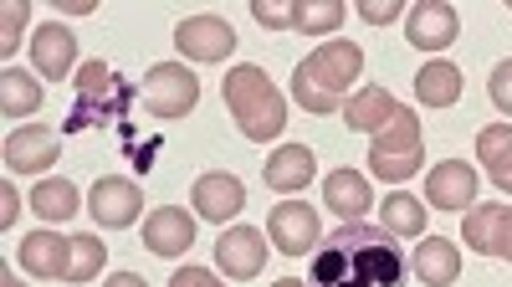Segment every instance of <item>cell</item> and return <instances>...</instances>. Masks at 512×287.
<instances>
[{"label":"cell","mask_w":512,"mask_h":287,"mask_svg":"<svg viewBox=\"0 0 512 287\" xmlns=\"http://www.w3.org/2000/svg\"><path fill=\"white\" fill-rule=\"evenodd\" d=\"M405 277H410L405 246L369 221H344L333 236H323L308 267V287H405Z\"/></svg>","instance_id":"1"},{"label":"cell","mask_w":512,"mask_h":287,"mask_svg":"<svg viewBox=\"0 0 512 287\" xmlns=\"http://www.w3.org/2000/svg\"><path fill=\"white\" fill-rule=\"evenodd\" d=\"M364 72V52L359 41H323L318 52H308L292 72V98L308 113H338L344 108L349 82H359Z\"/></svg>","instance_id":"2"},{"label":"cell","mask_w":512,"mask_h":287,"mask_svg":"<svg viewBox=\"0 0 512 287\" xmlns=\"http://www.w3.org/2000/svg\"><path fill=\"white\" fill-rule=\"evenodd\" d=\"M221 93H226V108L231 118L241 123V134L256 139V144H267L287 129V98L272 88V77L262 67H231L226 82H221Z\"/></svg>","instance_id":"3"},{"label":"cell","mask_w":512,"mask_h":287,"mask_svg":"<svg viewBox=\"0 0 512 287\" xmlns=\"http://www.w3.org/2000/svg\"><path fill=\"white\" fill-rule=\"evenodd\" d=\"M128 98H134V88H128L118 72H108L103 62L77 67V108L67 113L62 129L82 134V129H103V123H123Z\"/></svg>","instance_id":"4"},{"label":"cell","mask_w":512,"mask_h":287,"mask_svg":"<svg viewBox=\"0 0 512 287\" xmlns=\"http://www.w3.org/2000/svg\"><path fill=\"white\" fill-rule=\"evenodd\" d=\"M420 164H425V154H420V123H415L410 108H395V118L384 123V129L374 134V144H369V170L379 180L400 185V180H410L420 170Z\"/></svg>","instance_id":"5"},{"label":"cell","mask_w":512,"mask_h":287,"mask_svg":"<svg viewBox=\"0 0 512 287\" xmlns=\"http://www.w3.org/2000/svg\"><path fill=\"white\" fill-rule=\"evenodd\" d=\"M144 108L154 118H185L195 103H200V77L185 67V62H154L144 72Z\"/></svg>","instance_id":"6"},{"label":"cell","mask_w":512,"mask_h":287,"mask_svg":"<svg viewBox=\"0 0 512 287\" xmlns=\"http://www.w3.org/2000/svg\"><path fill=\"white\" fill-rule=\"evenodd\" d=\"M175 47L190 62H226L236 52V31L226 16H185L175 26Z\"/></svg>","instance_id":"7"},{"label":"cell","mask_w":512,"mask_h":287,"mask_svg":"<svg viewBox=\"0 0 512 287\" xmlns=\"http://www.w3.org/2000/svg\"><path fill=\"white\" fill-rule=\"evenodd\" d=\"M267 236H272V246H277L282 257H308V246H318V241H323L313 205H303V200H282V205H272V216H267Z\"/></svg>","instance_id":"8"},{"label":"cell","mask_w":512,"mask_h":287,"mask_svg":"<svg viewBox=\"0 0 512 287\" xmlns=\"http://www.w3.org/2000/svg\"><path fill=\"white\" fill-rule=\"evenodd\" d=\"M461 236L472 252L512 262V205H472L461 221Z\"/></svg>","instance_id":"9"},{"label":"cell","mask_w":512,"mask_h":287,"mask_svg":"<svg viewBox=\"0 0 512 287\" xmlns=\"http://www.w3.org/2000/svg\"><path fill=\"white\" fill-rule=\"evenodd\" d=\"M216 262L231 282H251L256 272L267 267V236L256 226H231L216 236Z\"/></svg>","instance_id":"10"},{"label":"cell","mask_w":512,"mask_h":287,"mask_svg":"<svg viewBox=\"0 0 512 287\" xmlns=\"http://www.w3.org/2000/svg\"><path fill=\"white\" fill-rule=\"evenodd\" d=\"M461 31V16L456 6H446V0H420V6L405 16V41L420 52H446L451 41Z\"/></svg>","instance_id":"11"},{"label":"cell","mask_w":512,"mask_h":287,"mask_svg":"<svg viewBox=\"0 0 512 287\" xmlns=\"http://www.w3.org/2000/svg\"><path fill=\"white\" fill-rule=\"evenodd\" d=\"M93 221L98 226H108V231H118V226H134L139 216H144V195H139V185L134 180H123V175H103L98 185H93Z\"/></svg>","instance_id":"12"},{"label":"cell","mask_w":512,"mask_h":287,"mask_svg":"<svg viewBox=\"0 0 512 287\" xmlns=\"http://www.w3.org/2000/svg\"><path fill=\"white\" fill-rule=\"evenodd\" d=\"M190 205H195V216H200V221H216V226L226 231V221L241 216V205H246V185H241L236 175H226V170L200 175L195 190H190Z\"/></svg>","instance_id":"13"},{"label":"cell","mask_w":512,"mask_h":287,"mask_svg":"<svg viewBox=\"0 0 512 287\" xmlns=\"http://www.w3.org/2000/svg\"><path fill=\"white\" fill-rule=\"evenodd\" d=\"M425 200H431L436 211H466V205H477V170L466 159L436 164V170L425 175Z\"/></svg>","instance_id":"14"},{"label":"cell","mask_w":512,"mask_h":287,"mask_svg":"<svg viewBox=\"0 0 512 287\" xmlns=\"http://www.w3.org/2000/svg\"><path fill=\"white\" fill-rule=\"evenodd\" d=\"M57 154H62V134L47 129V123H26L6 139V164L21 175H41L47 164H57Z\"/></svg>","instance_id":"15"},{"label":"cell","mask_w":512,"mask_h":287,"mask_svg":"<svg viewBox=\"0 0 512 287\" xmlns=\"http://www.w3.org/2000/svg\"><path fill=\"white\" fill-rule=\"evenodd\" d=\"M144 246L154 257H180L195 246V216L180 211V205H159V211L144 216Z\"/></svg>","instance_id":"16"},{"label":"cell","mask_w":512,"mask_h":287,"mask_svg":"<svg viewBox=\"0 0 512 287\" xmlns=\"http://www.w3.org/2000/svg\"><path fill=\"white\" fill-rule=\"evenodd\" d=\"M31 62H36V72L41 77H52V82H62L72 67H77V36L62 26V21H47L36 36H31Z\"/></svg>","instance_id":"17"},{"label":"cell","mask_w":512,"mask_h":287,"mask_svg":"<svg viewBox=\"0 0 512 287\" xmlns=\"http://www.w3.org/2000/svg\"><path fill=\"white\" fill-rule=\"evenodd\" d=\"M313 170H318V159H313L308 144H282V149H272V159L262 164V180H267V190L292 195V190H308Z\"/></svg>","instance_id":"18"},{"label":"cell","mask_w":512,"mask_h":287,"mask_svg":"<svg viewBox=\"0 0 512 287\" xmlns=\"http://www.w3.org/2000/svg\"><path fill=\"white\" fill-rule=\"evenodd\" d=\"M410 272L425 282V287H451L461 277V252L446 241V236H425L410 257Z\"/></svg>","instance_id":"19"},{"label":"cell","mask_w":512,"mask_h":287,"mask_svg":"<svg viewBox=\"0 0 512 287\" xmlns=\"http://www.w3.org/2000/svg\"><path fill=\"white\" fill-rule=\"evenodd\" d=\"M323 205H328L333 216H344V221H364V211L374 205L369 180H364L359 170H333V175L323 180Z\"/></svg>","instance_id":"20"},{"label":"cell","mask_w":512,"mask_h":287,"mask_svg":"<svg viewBox=\"0 0 512 287\" xmlns=\"http://www.w3.org/2000/svg\"><path fill=\"white\" fill-rule=\"evenodd\" d=\"M67 246L72 241H62L57 231H31V236H21V267L31 277H62L67 272Z\"/></svg>","instance_id":"21"},{"label":"cell","mask_w":512,"mask_h":287,"mask_svg":"<svg viewBox=\"0 0 512 287\" xmlns=\"http://www.w3.org/2000/svg\"><path fill=\"white\" fill-rule=\"evenodd\" d=\"M415 98L425 103V108H451L456 98H461V67L456 62H425L420 72H415Z\"/></svg>","instance_id":"22"},{"label":"cell","mask_w":512,"mask_h":287,"mask_svg":"<svg viewBox=\"0 0 512 287\" xmlns=\"http://www.w3.org/2000/svg\"><path fill=\"white\" fill-rule=\"evenodd\" d=\"M395 108H400V103L384 93V88H359V93L344 103V123H349V129H359V134H379L384 123L395 118Z\"/></svg>","instance_id":"23"},{"label":"cell","mask_w":512,"mask_h":287,"mask_svg":"<svg viewBox=\"0 0 512 287\" xmlns=\"http://www.w3.org/2000/svg\"><path fill=\"white\" fill-rule=\"evenodd\" d=\"M477 159L487 164L492 185L512 190V123H487L477 134Z\"/></svg>","instance_id":"24"},{"label":"cell","mask_w":512,"mask_h":287,"mask_svg":"<svg viewBox=\"0 0 512 287\" xmlns=\"http://www.w3.org/2000/svg\"><path fill=\"white\" fill-rule=\"evenodd\" d=\"M31 211L41 221H72L77 216V185L72 180H41L31 190Z\"/></svg>","instance_id":"25"},{"label":"cell","mask_w":512,"mask_h":287,"mask_svg":"<svg viewBox=\"0 0 512 287\" xmlns=\"http://www.w3.org/2000/svg\"><path fill=\"white\" fill-rule=\"evenodd\" d=\"M36 108H41V82H31L16 67L0 72V113H6V118H26Z\"/></svg>","instance_id":"26"},{"label":"cell","mask_w":512,"mask_h":287,"mask_svg":"<svg viewBox=\"0 0 512 287\" xmlns=\"http://www.w3.org/2000/svg\"><path fill=\"white\" fill-rule=\"evenodd\" d=\"M379 226L384 231H390V236H420L425 231V205L415 200V195H390V200H384L379 205Z\"/></svg>","instance_id":"27"},{"label":"cell","mask_w":512,"mask_h":287,"mask_svg":"<svg viewBox=\"0 0 512 287\" xmlns=\"http://www.w3.org/2000/svg\"><path fill=\"white\" fill-rule=\"evenodd\" d=\"M72 246H67V272H62V282H93L98 272H103V257H108V246L98 241V236H67Z\"/></svg>","instance_id":"28"},{"label":"cell","mask_w":512,"mask_h":287,"mask_svg":"<svg viewBox=\"0 0 512 287\" xmlns=\"http://www.w3.org/2000/svg\"><path fill=\"white\" fill-rule=\"evenodd\" d=\"M344 21V6L338 0H292V31L303 36H323Z\"/></svg>","instance_id":"29"},{"label":"cell","mask_w":512,"mask_h":287,"mask_svg":"<svg viewBox=\"0 0 512 287\" xmlns=\"http://www.w3.org/2000/svg\"><path fill=\"white\" fill-rule=\"evenodd\" d=\"M26 16H31V0H11L6 6V16H0V57H16Z\"/></svg>","instance_id":"30"},{"label":"cell","mask_w":512,"mask_h":287,"mask_svg":"<svg viewBox=\"0 0 512 287\" xmlns=\"http://www.w3.org/2000/svg\"><path fill=\"white\" fill-rule=\"evenodd\" d=\"M251 16L267 31H292V6H277V0H251Z\"/></svg>","instance_id":"31"},{"label":"cell","mask_w":512,"mask_h":287,"mask_svg":"<svg viewBox=\"0 0 512 287\" xmlns=\"http://www.w3.org/2000/svg\"><path fill=\"white\" fill-rule=\"evenodd\" d=\"M487 93H492V103H497V108H502V113L512 118V57L492 67V82H487Z\"/></svg>","instance_id":"32"},{"label":"cell","mask_w":512,"mask_h":287,"mask_svg":"<svg viewBox=\"0 0 512 287\" xmlns=\"http://www.w3.org/2000/svg\"><path fill=\"white\" fill-rule=\"evenodd\" d=\"M169 287H226L216 272H205V267H180L175 277H169Z\"/></svg>","instance_id":"33"},{"label":"cell","mask_w":512,"mask_h":287,"mask_svg":"<svg viewBox=\"0 0 512 287\" xmlns=\"http://www.w3.org/2000/svg\"><path fill=\"white\" fill-rule=\"evenodd\" d=\"M359 16L374 21V26H384V21L400 16V0H359Z\"/></svg>","instance_id":"34"},{"label":"cell","mask_w":512,"mask_h":287,"mask_svg":"<svg viewBox=\"0 0 512 287\" xmlns=\"http://www.w3.org/2000/svg\"><path fill=\"white\" fill-rule=\"evenodd\" d=\"M0 200H6V211H0V226H16V205H21V200H16V185H11V180L0 185Z\"/></svg>","instance_id":"35"},{"label":"cell","mask_w":512,"mask_h":287,"mask_svg":"<svg viewBox=\"0 0 512 287\" xmlns=\"http://www.w3.org/2000/svg\"><path fill=\"white\" fill-rule=\"evenodd\" d=\"M103 287H149V282H144L139 272H113V277H108Z\"/></svg>","instance_id":"36"},{"label":"cell","mask_w":512,"mask_h":287,"mask_svg":"<svg viewBox=\"0 0 512 287\" xmlns=\"http://www.w3.org/2000/svg\"><path fill=\"white\" fill-rule=\"evenodd\" d=\"M57 6L72 11V16H88V11H93V0H57Z\"/></svg>","instance_id":"37"},{"label":"cell","mask_w":512,"mask_h":287,"mask_svg":"<svg viewBox=\"0 0 512 287\" xmlns=\"http://www.w3.org/2000/svg\"><path fill=\"white\" fill-rule=\"evenodd\" d=\"M0 287H21V282H16V272H11V267H6V272H0Z\"/></svg>","instance_id":"38"},{"label":"cell","mask_w":512,"mask_h":287,"mask_svg":"<svg viewBox=\"0 0 512 287\" xmlns=\"http://www.w3.org/2000/svg\"><path fill=\"white\" fill-rule=\"evenodd\" d=\"M272 287H308V282H297V277H282V282H272Z\"/></svg>","instance_id":"39"},{"label":"cell","mask_w":512,"mask_h":287,"mask_svg":"<svg viewBox=\"0 0 512 287\" xmlns=\"http://www.w3.org/2000/svg\"><path fill=\"white\" fill-rule=\"evenodd\" d=\"M507 6H512V0H507Z\"/></svg>","instance_id":"40"}]
</instances>
